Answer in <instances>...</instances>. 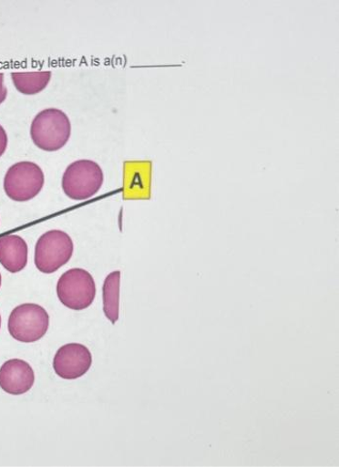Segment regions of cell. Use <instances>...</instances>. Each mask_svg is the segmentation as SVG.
<instances>
[{
    "label": "cell",
    "instance_id": "obj_10",
    "mask_svg": "<svg viewBox=\"0 0 339 467\" xmlns=\"http://www.w3.org/2000/svg\"><path fill=\"white\" fill-rule=\"evenodd\" d=\"M15 88L25 96H35L47 88L52 72H15L11 74Z\"/></svg>",
    "mask_w": 339,
    "mask_h": 467
},
{
    "label": "cell",
    "instance_id": "obj_2",
    "mask_svg": "<svg viewBox=\"0 0 339 467\" xmlns=\"http://www.w3.org/2000/svg\"><path fill=\"white\" fill-rule=\"evenodd\" d=\"M104 174L95 161L83 160L70 164L63 177V190L72 200L85 201L94 197L102 188Z\"/></svg>",
    "mask_w": 339,
    "mask_h": 467
},
{
    "label": "cell",
    "instance_id": "obj_6",
    "mask_svg": "<svg viewBox=\"0 0 339 467\" xmlns=\"http://www.w3.org/2000/svg\"><path fill=\"white\" fill-rule=\"evenodd\" d=\"M42 169L34 162L22 161L11 166L5 178V192L15 202L36 198L44 188Z\"/></svg>",
    "mask_w": 339,
    "mask_h": 467
},
{
    "label": "cell",
    "instance_id": "obj_12",
    "mask_svg": "<svg viewBox=\"0 0 339 467\" xmlns=\"http://www.w3.org/2000/svg\"><path fill=\"white\" fill-rule=\"evenodd\" d=\"M8 145V136L3 126H0V158L3 157L6 151Z\"/></svg>",
    "mask_w": 339,
    "mask_h": 467
},
{
    "label": "cell",
    "instance_id": "obj_15",
    "mask_svg": "<svg viewBox=\"0 0 339 467\" xmlns=\"http://www.w3.org/2000/svg\"><path fill=\"white\" fill-rule=\"evenodd\" d=\"M0 328H2V316H0Z\"/></svg>",
    "mask_w": 339,
    "mask_h": 467
},
{
    "label": "cell",
    "instance_id": "obj_7",
    "mask_svg": "<svg viewBox=\"0 0 339 467\" xmlns=\"http://www.w3.org/2000/svg\"><path fill=\"white\" fill-rule=\"evenodd\" d=\"M91 364V353L85 346L69 344L57 350L53 366L59 378L74 380L85 376Z\"/></svg>",
    "mask_w": 339,
    "mask_h": 467
},
{
    "label": "cell",
    "instance_id": "obj_3",
    "mask_svg": "<svg viewBox=\"0 0 339 467\" xmlns=\"http://www.w3.org/2000/svg\"><path fill=\"white\" fill-rule=\"evenodd\" d=\"M50 317L36 304H24L15 307L9 317L8 331L11 337L24 344H32L48 332Z\"/></svg>",
    "mask_w": 339,
    "mask_h": 467
},
{
    "label": "cell",
    "instance_id": "obj_14",
    "mask_svg": "<svg viewBox=\"0 0 339 467\" xmlns=\"http://www.w3.org/2000/svg\"><path fill=\"white\" fill-rule=\"evenodd\" d=\"M2 275H0V287H2Z\"/></svg>",
    "mask_w": 339,
    "mask_h": 467
},
{
    "label": "cell",
    "instance_id": "obj_4",
    "mask_svg": "<svg viewBox=\"0 0 339 467\" xmlns=\"http://www.w3.org/2000/svg\"><path fill=\"white\" fill-rule=\"evenodd\" d=\"M74 253L68 234L60 230L46 232L36 246V266L43 274H53L67 265Z\"/></svg>",
    "mask_w": 339,
    "mask_h": 467
},
{
    "label": "cell",
    "instance_id": "obj_9",
    "mask_svg": "<svg viewBox=\"0 0 339 467\" xmlns=\"http://www.w3.org/2000/svg\"><path fill=\"white\" fill-rule=\"evenodd\" d=\"M28 247L17 235L0 238V264L12 274L23 271L27 265Z\"/></svg>",
    "mask_w": 339,
    "mask_h": 467
},
{
    "label": "cell",
    "instance_id": "obj_13",
    "mask_svg": "<svg viewBox=\"0 0 339 467\" xmlns=\"http://www.w3.org/2000/svg\"><path fill=\"white\" fill-rule=\"evenodd\" d=\"M8 95L7 88L5 86V74L0 73V105H2Z\"/></svg>",
    "mask_w": 339,
    "mask_h": 467
},
{
    "label": "cell",
    "instance_id": "obj_11",
    "mask_svg": "<svg viewBox=\"0 0 339 467\" xmlns=\"http://www.w3.org/2000/svg\"><path fill=\"white\" fill-rule=\"evenodd\" d=\"M119 271L108 275L103 285V311L113 324H116L119 316Z\"/></svg>",
    "mask_w": 339,
    "mask_h": 467
},
{
    "label": "cell",
    "instance_id": "obj_1",
    "mask_svg": "<svg viewBox=\"0 0 339 467\" xmlns=\"http://www.w3.org/2000/svg\"><path fill=\"white\" fill-rule=\"evenodd\" d=\"M71 136V122L58 109H46L33 120L30 137L35 145L45 151L63 149Z\"/></svg>",
    "mask_w": 339,
    "mask_h": 467
},
{
    "label": "cell",
    "instance_id": "obj_5",
    "mask_svg": "<svg viewBox=\"0 0 339 467\" xmlns=\"http://www.w3.org/2000/svg\"><path fill=\"white\" fill-rule=\"evenodd\" d=\"M56 293L61 304L80 311L94 303L97 295L96 282L87 271L71 269L58 279Z\"/></svg>",
    "mask_w": 339,
    "mask_h": 467
},
{
    "label": "cell",
    "instance_id": "obj_8",
    "mask_svg": "<svg viewBox=\"0 0 339 467\" xmlns=\"http://www.w3.org/2000/svg\"><path fill=\"white\" fill-rule=\"evenodd\" d=\"M36 381L35 371L26 361L13 359L0 368V388L13 396L27 393Z\"/></svg>",
    "mask_w": 339,
    "mask_h": 467
}]
</instances>
